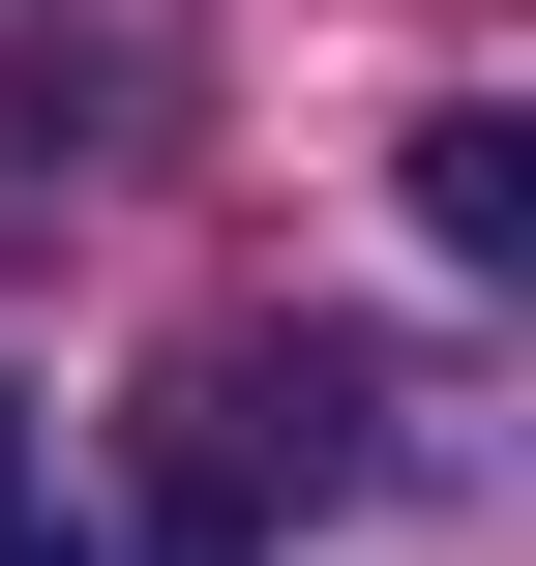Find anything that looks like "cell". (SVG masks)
<instances>
[{
	"mask_svg": "<svg viewBox=\"0 0 536 566\" xmlns=\"http://www.w3.org/2000/svg\"><path fill=\"white\" fill-rule=\"evenodd\" d=\"M30 566H60V537H30ZM149 566H179V537H149Z\"/></svg>",
	"mask_w": 536,
	"mask_h": 566,
	"instance_id": "277c9868",
	"label": "cell"
},
{
	"mask_svg": "<svg viewBox=\"0 0 536 566\" xmlns=\"http://www.w3.org/2000/svg\"><path fill=\"white\" fill-rule=\"evenodd\" d=\"M418 239H448V269H536V119H507V90L418 119Z\"/></svg>",
	"mask_w": 536,
	"mask_h": 566,
	"instance_id": "7a4b0ae2",
	"label": "cell"
},
{
	"mask_svg": "<svg viewBox=\"0 0 536 566\" xmlns=\"http://www.w3.org/2000/svg\"><path fill=\"white\" fill-rule=\"evenodd\" d=\"M0 566H30V388H0Z\"/></svg>",
	"mask_w": 536,
	"mask_h": 566,
	"instance_id": "3957f363",
	"label": "cell"
},
{
	"mask_svg": "<svg viewBox=\"0 0 536 566\" xmlns=\"http://www.w3.org/2000/svg\"><path fill=\"white\" fill-rule=\"evenodd\" d=\"M358 358H269V328H209L179 358V448H149V507H179V566H239L269 507H358Z\"/></svg>",
	"mask_w": 536,
	"mask_h": 566,
	"instance_id": "6da1fadb",
	"label": "cell"
}]
</instances>
